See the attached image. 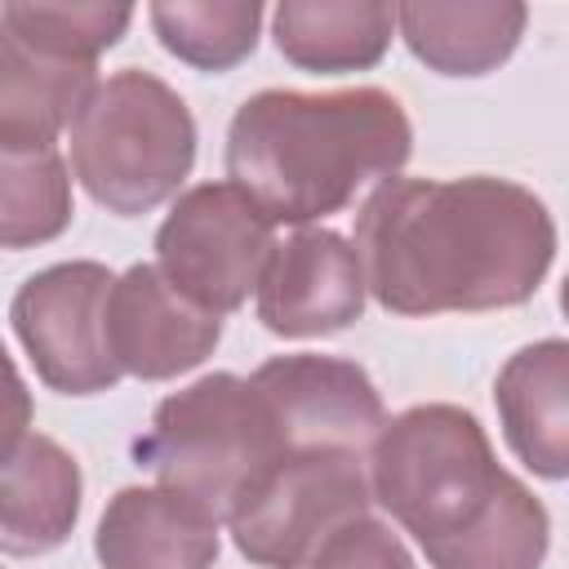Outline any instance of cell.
I'll return each instance as SVG.
<instances>
[{
	"mask_svg": "<svg viewBox=\"0 0 569 569\" xmlns=\"http://www.w3.org/2000/svg\"><path fill=\"white\" fill-rule=\"evenodd\" d=\"M365 293L396 316L502 311L556 262L551 209L511 178H387L356 213Z\"/></svg>",
	"mask_w": 569,
	"mask_h": 569,
	"instance_id": "6da1fadb",
	"label": "cell"
},
{
	"mask_svg": "<svg viewBox=\"0 0 569 569\" xmlns=\"http://www.w3.org/2000/svg\"><path fill=\"white\" fill-rule=\"evenodd\" d=\"M98 67L31 44L0 18V147L44 151L93 93Z\"/></svg>",
	"mask_w": 569,
	"mask_h": 569,
	"instance_id": "9a60e30c",
	"label": "cell"
},
{
	"mask_svg": "<svg viewBox=\"0 0 569 569\" xmlns=\"http://www.w3.org/2000/svg\"><path fill=\"white\" fill-rule=\"evenodd\" d=\"M218 520L173 489H120L93 533L102 569H209L218 560Z\"/></svg>",
	"mask_w": 569,
	"mask_h": 569,
	"instance_id": "7c38bea8",
	"label": "cell"
},
{
	"mask_svg": "<svg viewBox=\"0 0 569 569\" xmlns=\"http://www.w3.org/2000/svg\"><path fill=\"white\" fill-rule=\"evenodd\" d=\"M284 453L267 396L236 373H204L164 396L151 427L133 440L138 467H147L160 489L204 507L213 520H227Z\"/></svg>",
	"mask_w": 569,
	"mask_h": 569,
	"instance_id": "277c9868",
	"label": "cell"
},
{
	"mask_svg": "<svg viewBox=\"0 0 569 569\" xmlns=\"http://www.w3.org/2000/svg\"><path fill=\"white\" fill-rule=\"evenodd\" d=\"M196 164V120L160 76L124 67L93 84L71 120V169L107 213L164 204Z\"/></svg>",
	"mask_w": 569,
	"mask_h": 569,
	"instance_id": "5b68a950",
	"label": "cell"
},
{
	"mask_svg": "<svg viewBox=\"0 0 569 569\" xmlns=\"http://www.w3.org/2000/svg\"><path fill=\"white\" fill-rule=\"evenodd\" d=\"M27 427H31V391L0 342V458L27 436Z\"/></svg>",
	"mask_w": 569,
	"mask_h": 569,
	"instance_id": "7402d4cb",
	"label": "cell"
},
{
	"mask_svg": "<svg viewBox=\"0 0 569 569\" xmlns=\"http://www.w3.org/2000/svg\"><path fill=\"white\" fill-rule=\"evenodd\" d=\"M365 453L311 449L284 453L227 516L244 560L262 569H302L311 551L347 520L369 516Z\"/></svg>",
	"mask_w": 569,
	"mask_h": 569,
	"instance_id": "8992f818",
	"label": "cell"
},
{
	"mask_svg": "<svg viewBox=\"0 0 569 569\" xmlns=\"http://www.w3.org/2000/svg\"><path fill=\"white\" fill-rule=\"evenodd\" d=\"M271 249L276 222L236 182H200L182 191L156 231L160 276L213 316L244 307Z\"/></svg>",
	"mask_w": 569,
	"mask_h": 569,
	"instance_id": "52a82bcc",
	"label": "cell"
},
{
	"mask_svg": "<svg viewBox=\"0 0 569 569\" xmlns=\"http://www.w3.org/2000/svg\"><path fill=\"white\" fill-rule=\"evenodd\" d=\"M396 9L378 0H284L271 13L276 49L316 76L365 71L391 44Z\"/></svg>",
	"mask_w": 569,
	"mask_h": 569,
	"instance_id": "2e32d148",
	"label": "cell"
},
{
	"mask_svg": "<svg viewBox=\"0 0 569 569\" xmlns=\"http://www.w3.org/2000/svg\"><path fill=\"white\" fill-rule=\"evenodd\" d=\"M71 227V173L53 147H0V249H36Z\"/></svg>",
	"mask_w": 569,
	"mask_h": 569,
	"instance_id": "d6986e66",
	"label": "cell"
},
{
	"mask_svg": "<svg viewBox=\"0 0 569 569\" xmlns=\"http://www.w3.org/2000/svg\"><path fill=\"white\" fill-rule=\"evenodd\" d=\"M249 382L267 396L289 453H311V449L365 453L387 422L382 396L356 360L311 356V351L276 356L258 365Z\"/></svg>",
	"mask_w": 569,
	"mask_h": 569,
	"instance_id": "9c48e42d",
	"label": "cell"
},
{
	"mask_svg": "<svg viewBox=\"0 0 569 569\" xmlns=\"http://www.w3.org/2000/svg\"><path fill=\"white\" fill-rule=\"evenodd\" d=\"M302 569H418V565L400 542V533H391V525L373 516H356L338 525Z\"/></svg>",
	"mask_w": 569,
	"mask_h": 569,
	"instance_id": "44dd1931",
	"label": "cell"
},
{
	"mask_svg": "<svg viewBox=\"0 0 569 569\" xmlns=\"http://www.w3.org/2000/svg\"><path fill=\"white\" fill-rule=\"evenodd\" d=\"M413 151V124L387 89H262L227 129V178L271 222L338 213L369 182L396 178Z\"/></svg>",
	"mask_w": 569,
	"mask_h": 569,
	"instance_id": "3957f363",
	"label": "cell"
},
{
	"mask_svg": "<svg viewBox=\"0 0 569 569\" xmlns=\"http://www.w3.org/2000/svg\"><path fill=\"white\" fill-rule=\"evenodd\" d=\"M80 462L49 436L27 431L0 458V551L44 556L62 547L80 516Z\"/></svg>",
	"mask_w": 569,
	"mask_h": 569,
	"instance_id": "5bb4252c",
	"label": "cell"
},
{
	"mask_svg": "<svg viewBox=\"0 0 569 569\" xmlns=\"http://www.w3.org/2000/svg\"><path fill=\"white\" fill-rule=\"evenodd\" d=\"M493 405H498L511 453L533 476L565 480L569 471V342L542 338L533 347H520L493 382Z\"/></svg>",
	"mask_w": 569,
	"mask_h": 569,
	"instance_id": "4fadbf2b",
	"label": "cell"
},
{
	"mask_svg": "<svg viewBox=\"0 0 569 569\" xmlns=\"http://www.w3.org/2000/svg\"><path fill=\"white\" fill-rule=\"evenodd\" d=\"M369 493L413 533L431 569H542L547 507L498 467L471 409L413 405L369 445Z\"/></svg>",
	"mask_w": 569,
	"mask_h": 569,
	"instance_id": "7a4b0ae2",
	"label": "cell"
},
{
	"mask_svg": "<svg viewBox=\"0 0 569 569\" xmlns=\"http://www.w3.org/2000/svg\"><path fill=\"white\" fill-rule=\"evenodd\" d=\"M111 280L116 276L102 262H53L27 276L13 293L9 320L44 387L93 396L120 382V365L107 347Z\"/></svg>",
	"mask_w": 569,
	"mask_h": 569,
	"instance_id": "ba28073f",
	"label": "cell"
},
{
	"mask_svg": "<svg viewBox=\"0 0 569 569\" xmlns=\"http://www.w3.org/2000/svg\"><path fill=\"white\" fill-rule=\"evenodd\" d=\"M258 320L280 338H325L360 320L365 276L347 236L302 227L271 249L258 280Z\"/></svg>",
	"mask_w": 569,
	"mask_h": 569,
	"instance_id": "30bf717a",
	"label": "cell"
},
{
	"mask_svg": "<svg viewBox=\"0 0 569 569\" xmlns=\"http://www.w3.org/2000/svg\"><path fill=\"white\" fill-rule=\"evenodd\" d=\"M0 18L22 31L31 44L71 58V62H98L102 49H111L129 22V4H4Z\"/></svg>",
	"mask_w": 569,
	"mask_h": 569,
	"instance_id": "ffe728a7",
	"label": "cell"
},
{
	"mask_svg": "<svg viewBox=\"0 0 569 569\" xmlns=\"http://www.w3.org/2000/svg\"><path fill=\"white\" fill-rule=\"evenodd\" d=\"M160 44L196 71H231L258 44V0H160L147 9Z\"/></svg>",
	"mask_w": 569,
	"mask_h": 569,
	"instance_id": "ac0fdd59",
	"label": "cell"
},
{
	"mask_svg": "<svg viewBox=\"0 0 569 569\" xmlns=\"http://www.w3.org/2000/svg\"><path fill=\"white\" fill-rule=\"evenodd\" d=\"M222 338V316L178 293L160 267L138 262L111 280L107 293V347L120 373L164 382L196 369Z\"/></svg>",
	"mask_w": 569,
	"mask_h": 569,
	"instance_id": "8fae6325",
	"label": "cell"
},
{
	"mask_svg": "<svg viewBox=\"0 0 569 569\" xmlns=\"http://www.w3.org/2000/svg\"><path fill=\"white\" fill-rule=\"evenodd\" d=\"M529 9L516 0L489 4H400L396 27L418 62L440 76H485L502 67L520 36Z\"/></svg>",
	"mask_w": 569,
	"mask_h": 569,
	"instance_id": "e0dca14e",
	"label": "cell"
}]
</instances>
